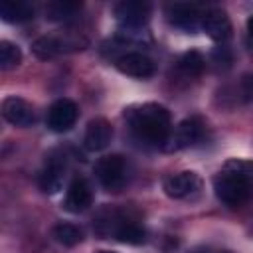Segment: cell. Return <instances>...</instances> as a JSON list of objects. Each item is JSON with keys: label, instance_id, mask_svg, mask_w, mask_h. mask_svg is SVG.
<instances>
[{"label": "cell", "instance_id": "cell-1", "mask_svg": "<svg viewBox=\"0 0 253 253\" xmlns=\"http://www.w3.org/2000/svg\"><path fill=\"white\" fill-rule=\"evenodd\" d=\"M128 128L132 136L144 144V146H160L164 148L170 132H172V123H170V113L166 107L158 103H142L126 109L125 113Z\"/></svg>", "mask_w": 253, "mask_h": 253}, {"label": "cell", "instance_id": "cell-2", "mask_svg": "<svg viewBox=\"0 0 253 253\" xmlns=\"http://www.w3.org/2000/svg\"><path fill=\"white\" fill-rule=\"evenodd\" d=\"M213 190L225 206H243L253 196V160H227L213 178Z\"/></svg>", "mask_w": 253, "mask_h": 253}, {"label": "cell", "instance_id": "cell-3", "mask_svg": "<svg viewBox=\"0 0 253 253\" xmlns=\"http://www.w3.org/2000/svg\"><path fill=\"white\" fill-rule=\"evenodd\" d=\"M97 233L101 237L113 235L115 239L128 245H140L146 241V229L136 219L125 215L119 210H105L97 217Z\"/></svg>", "mask_w": 253, "mask_h": 253}, {"label": "cell", "instance_id": "cell-4", "mask_svg": "<svg viewBox=\"0 0 253 253\" xmlns=\"http://www.w3.org/2000/svg\"><path fill=\"white\" fill-rule=\"evenodd\" d=\"M87 47V38L79 34H65V36H42L34 42L32 49L40 59H51L61 53L81 51Z\"/></svg>", "mask_w": 253, "mask_h": 253}, {"label": "cell", "instance_id": "cell-5", "mask_svg": "<svg viewBox=\"0 0 253 253\" xmlns=\"http://www.w3.org/2000/svg\"><path fill=\"white\" fill-rule=\"evenodd\" d=\"M97 180L101 186L109 192H119L128 178V164L121 154H109L103 156L95 166Z\"/></svg>", "mask_w": 253, "mask_h": 253}, {"label": "cell", "instance_id": "cell-6", "mask_svg": "<svg viewBox=\"0 0 253 253\" xmlns=\"http://www.w3.org/2000/svg\"><path fill=\"white\" fill-rule=\"evenodd\" d=\"M67 170V158L61 150H51L45 156L43 168L38 174V184L43 194H57L63 186V176Z\"/></svg>", "mask_w": 253, "mask_h": 253}, {"label": "cell", "instance_id": "cell-7", "mask_svg": "<svg viewBox=\"0 0 253 253\" xmlns=\"http://www.w3.org/2000/svg\"><path fill=\"white\" fill-rule=\"evenodd\" d=\"M204 136V121L200 117H190L184 119L172 132L170 138L164 146V150H182V148H190L196 142H200Z\"/></svg>", "mask_w": 253, "mask_h": 253}, {"label": "cell", "instance_id": "cell-8", "mask_svg": "<svg viewBox=\"0 0 253 253\" xmlns=\"http://www.w3.org/2000/svg\"><path fill=\"white\" fill-rule=\"evenodd\" d=\"M150 4L142 0H123L115 6V18L123 30H136L148 22Z\"/></svg>", "mask_w": 253, "mask_h": 253}, {"label": "cell", "instance_id": "cell-9", "mask_svg": "<svg viewBox=\"0 0 253 253\" xmlns=\"http://www.w3.org/2000/svg\"><path fill=\"white\" fill-rule=\"evenodd\" d=\"M77 117H79V109L71 99H57L49 107L45 123L53 132H65L77 123Z\"/></svg>", "mask_w": 253, "mask_h": 253}, {"label": "cell", "instance_id": "cell-10", "mask_svg": "<svg viewBox=\"0 0 253 253\" xmlns=\"http://www.w3.org/2000/svg\"><path fill=\"white\" fill-rule=\"evenodd\" d=\"M202 188V180L196 172H178V174H172L164 180V192L174 198V200H184V198H192L200 192Z\"/></svg>", "mask_w": 253, "mask_h": 253}, {"label": "cell", "instance_id": "cell-11", "mask_svg": "<svg viewBox=\"0 0 253 253\" xmlns=\"http://www.w3.org/2000/svg\"><path fill=\"white\" fill-rule=\"evenodd\" d=\"M166 16L170 20V24H174L176 28L184 30V32H196L198 28H202V12L200 6L196 4H170L166 6Z\"/></svg>", "mask_w": 253, "mask_h": 253}, {"label": "cell", "instance_id": "cell-12", "mask_svg": "<svg viewBox=\"0 0 253 253\" xmlns=\"http://www.w3.org/2000/svg\"><path fill=\"white\" fill-rule=\"evenodd\" d=\"M117 69L125 75H130V77H138V79H146V77H152L156 67H154V61L150 57H146L144 53H138V51H128V53H123L121 57H117L115 61Z\"/></svg>", "mask_w": 253, "mask_h": 253}, {"label": "cell", "instance_id": "cell-13", "mask_svg": "<svg viewBox=\"0 0 253 253\" xmlns=\"http://www.w3.org/2000/svg\"><path fill=\"white\" fill-rule=\"evenodd\" d=\"M2 115L10 125L16 126H32L36 121L34 107L22 97H6L2 101Z\"/></svg>", "mask_w": 253, "mask_h": 253}, {"label": "cell", "instance_id": "cell-14", "mask_svg": "<svg viewBox=\"0 0 253 253\" xmlns=\"http://www.w3.org/2000/svg\"><path fill=\"white\" fill-rule=\"evenodd\" d=\"M202 30L213 42H225L231 36V22L227 14L219 8H210L202 16Z\"/></svg>", "mask_w": 253, "mask_h": 253}, {"label": "cell", "instance_id": "cell-15", "mask_svg": "<svg viewBox=\"0 0 253 253\" xmlns=\"http://www.w3.org/2000/svg\"><path fill=\"white\" fill-rule=\"evenodd\" d=\"M91 202H93L91 186L87 184L85 178H75L67 188L63 208L67 211H71V213H81L91 206Z\"/></svg>", "mask_w": 253, "mask_h": 253}, {"label": "cell", "instance_id": "cell-16", "mask_svg": "<svg viewBox=\"0 0 253 253\" xmlns=\"http://www.w3.org/2000/svg\"><path fill=\"white\" fill-rule=\"evenodd\" d=\"M111 138H113V126L105 119H95V121L89 123L87 130H85L83 142H85V148L87 150L97 152V150L107 148L109 142H111Z\"/></svg>", "mask_w": 253, "mask_h": 253}, {"label": "cell", "instance_id": "cell-17", "mask_svg": "<svg viewBox=\"0 0 253 253\" xmlns=\"http://www.w3.org/2000/svg\"><path fill=\"white\" fill-rule=\"evenodd\" d=\"M0 18L10 24H20L30 18H34V8L28 2L20 0H4L0 4Z\"/></svg>", "mask_w": 253, "mask_h": 253}, {"label": "cell", "instance_id": "cell-18", "mask_svg": "<svg viewBox=\"0 0 253 253\" xmlns=\"http://www.w3.org/2000/svg\"><path fill=\"white\" fill-rule=\"evenodd\" d=\"M81 2L75 0H55L45 6V18L51 22H67L81 12Z\"/></svg>", "mask_w": 253, "mask_h": 253}, {"label": "cell", "instance_id": "cell-19", "mask_svg": "<svg viewBox=\"0 0 253 253\" xmlns=\"http://www.w3.org/2000/svg\"><path fill=\"white\" fill-rule=\"evenodd\" d=\"M204 67H206V59H204V55H202L200 51H196V49L186 51V53L178 59V63H176V71H178L184 79L200 77L202 71H204Z\"/></svg>", "mask_w": 253, "mask_h": 253}, {"label": "cell", "instance_id": "cell-20", "mask_svg": "<svg viewBox=\"0 0 253 253\" xmlns=\"http://www.w3.org/2000/svg\"><path fill=\"white\" fill-rule=\"evenodd\" d=\"M20 61H22L20 47L8 40H2L0 42V69H4V71L14 69L20 65Z\"/></svg>", "mask_w": 253, "mask_h": 253}, {"label": "cell", "instance_id": "cell-21", "mask_svg": "<svg viewBox=\"0 0 253 253\" xmlns=\"http://www.w3.org/2000/svg\"><path fill=\"white\" fill-rule=\"evenodd\" d=\"M53 237L61 243V245H67V247H73L77 243H81L83 239V231L73 225V223H57L53 227Z\"/></svg>", "mask_w": 253, "mask_h": 253}, {"label": "cell", "instance_id": "cell-22", "mask_svg": "<svg viewBox=\"0 0 253 253\" xmlns=\"http://www.w3.org/2000/svg\"><path fill=\"white\" fill-rule=\"evenodd\" d=\"M239 97L243 103L253 101V73H245L239 79Z\"/></svg>", "mask_w": 253, "mask_h": 253}, {"label": "cell", "instance_id": "cell-23", "mask_svg": "<svg viewBox=\"0 0 253 253\" xmlns=\"http://www.w3.org/2000/svg\"><path fill=\"white\" fill-rule=\"evenodd\" d=\"M247 32L253 38V16H249V20H247Z\"/></svg>", "mask_w": 253, "mask_h": 253}, {"label": "cell", "instance_id": "cell-24", "mask_svg": "<svg viewBox=\"0 0 253 253\" xmlns=\"http://www.w3.org/2000/svg\"><path fill=\"white\" fill-rule=\"evenodd\" d=\"M97 253H113V251H97Z\"/></svg>", "mask_w": 253, "mask_h": 253}, {"label": "cell", "instance_id": "cell-25", "mask_svg": "<svg viewBox=\"0 0 253 253\" xmlns=\"http://www.w3.org/2000/svg\"><path fill=\"white\" fill-rule=\"evenodd\" d=\"M194 253H200V251H194Z\"/></svg>", "mask_w": 253, "mask_h": 253}, {"label": "cell", "instance_id": "cell-26", "mask_svg": "<svg viewBox=\"0 0 253 253\" xmlns=\"http://www.w3.org/2000/svg\"><path fill=\"white\" fill-rule=\"evenodd\" d=\"M225 253H229V251H225Z\"/></svg>", "mask_w": 253, "mask_h": 253}]
</instances>
